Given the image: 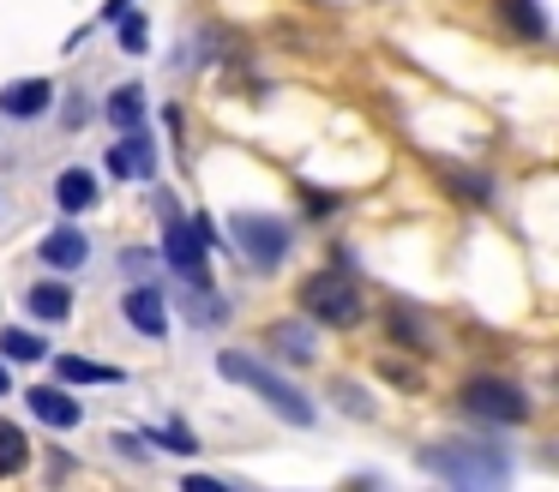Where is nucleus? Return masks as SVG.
<instances>
[{
    "label": "nucleus",
    "mask_w": 559,
    "mask_h": 492,
    "mask_svg": "<svg viewBox=\"0 0 559 492\" xmlns=\"http://www.w3.org/2000/svg\"><path fill=\"white\" fill-rule=\"evenodd\" d=\"M421 468L439 475L445 487H499L511 475V456L493 451V444H475V439H445V444H427L421 451Z\"/></svg>",
    "instance_id": "obj_1"
},
{
    "label": "nucleus",
    "mask_w": 559,
    "mask_h": 492,
    "mask_svg": "<svg viewBox=\"0 0 559 492\" xmlns=\"http://www.w3.org/2000/svg\"><path fill=\"white\" fill-rule=\"evenodd\" d=\"M217 372L235 384H247V391L259 396V403L271 408V415H283L289 427H313V403H307L301 391H295L289 379H277V372H265L253 355H217Z\"/></svg>",
    "instance_id": "obj_2"
},
{
    "label": "nucleus",
    "mask_w": 559,
    "mask_h": 492,
    "mask_svg": "<svg viewBox=\"0 0 559 492\" xmlns=\"http://www.w3.org/2000/svg\"><path fill=\"white\" fill-rule=\"evenodd\" d=\"M301 312L319 324H337V331H349V324H361L367 312V295L355 288L349 271H319L301 283Z\"/></svg>",
    "instance_id": "obj_3"
},
{
    "label": "nucleus",
    "mask_w": 559,
    "mask_h": 492,
    "mask_svg": "<svg viewBox=\"0 0 559 492\" xmlns=\"http://www.w3.org/2000/svg\"><path fill=\"white\" fill-rule=\"evenodd\" d=\"M157 204H163V259H169V271L181 276L187 288H211V264H205L199 228L175 211V199H157Z\"/></svg>",
    "instance_id": "obj_4"
},
{
    "label": "nucleus",
    "mask_w": 559,
    "mask_h": 492,
    "mask_svg": "<svg viewBox=\"0 0 559 492\" xmlns=\"http://www.w3.org/2000/svg\"><path fill=\"white\" fill-rule=\"evenodd\" d=\"M463 415L475 420H493V427H518V420H530V396H523V384L511 379H469L457 391Z\"/></svg>",
    "instance_id": "obj_5"
},
{
    "label": "nucleus",
    "mask_w": 559,
    "mask_h": 492,
    "mask_svg": "<svg viewBox=\"0 0 559 492\" xmlns=\"http://www.w3.org/2000/svg\"><path fill=\"white\" fill-rule=\"evenodd\" d=\"M229 235H235V247H241L247 259L259 264V271H277V264L289 259V228H283L277 216L235 211V216H229Z\"/></svg>",
    "instance_id": "obj_6"
},
{
    "label": "nucleus",
    "mask_w": 559,
    "mask_h": 492,
    "mask_svg": "<svg viewBox=\"0 0 559 492\" xmlns=\"http://www.w3.org/2000/svg\"><path fill=\"white\" fill-rule=\"evenodd\" d=\"M109 175H115V180H151V175H157V151H151V139H145L139 127L115 139V151H109Z\"/></svg>",
    "instance_id": "obj_7"
},
{
    "label": "nucleus",
    "mask_w": 559,
    "mask_h": 492,
    "mask_svg": "<svg viewBox=\"0 0 559 492\" xmlns=\"http://www.w3.org/2000/svg\"><path fill=\"white\" fill-rule=\"evenodd\" d=\"M31 415L55 432H73L79 420H85V408H79V396H67L61 384H37V391H31Z\"/></svg>",
    "instance_id": "obj_8"
},
{
    "label": "nucleus",
    "mask_w": 559,
    "mask_h": 492,
    "mask_svg": "<svg viewBox=\"0 0 559 492\" xmlns=\"http://www.w3.org/2000/svg\"><path fill=\"white\" fill-rule=\"evenodd\" d=\"M121 312H127V324H133V331H145V336H163V331H169V312H163V295H157L151 283L127 288V295H121Z\"/></svg>",
    "instance_id": "obj_9"
},
{
    "label": "nucleus",
    "mask_w": 559,
    "mask_h": 492,
    "mask_svg": "<svg viewBox=\"0 0 559 492\" xmlns=\"http://www.w3.org/2000/svg\"><path fill=\"white\" fill-rule=\"evenodd\" d=\"M43 264L49 271H85V259H91V240L79 235V228H55V235H43Z\"/></svg>",
    "instance_id": "obj_10"
},
{
    "label": "nucleus",
    "mask_w": 559,
    "mask_h": 492,
    "mask_svg": "<svg viewBox=\"0 0 559 492\" xmlns=\"http://www.w3.org/2000/svg\"><path fill=\"white\" fill-rule=\"evenodd\" d=\"M49 103H55V84L49 79H19V84H7V91H0V108H7L13 120H37Z\"/></svg>",
    "instance_id": "obj_11"
},
{
    "label": "nucleus",
    "mask_w": 559,
    "mask_h": 492,
    "mask_svg": "<svg viewBox=\"0 0 559 492\" xmlns=\"http://www.w3.org/2000/svg\"><path fill=\"white\" fill-rule=\"evenodd\" d=\"M55 204H61L67 216H85L91 204H97V175H85V168H67V175L55 180Z\"/></svg>",
    "instance_id": "obj_12"
},
{
    "label": "nucleus",
    "mask_w": 559,
    "mask_h": 492,
    "mask_svg": "<svg viewBox=\"0 0 559 492\" xmlns=\"http://www.w3.org/2000/svg\"><path fill=\"white\" fill-rule=\"evenodd\" d=\"M265 348L301 367V360H313V331H307V324H271V331H265Z\"/></svg>",
    "instance_id": "obj_13"
},
{
    "label": "nucleus",
    "mask_w": 559,
    "mask_h": 492,
    "mask_svg": "<svg viewBox=\"0 0 559 492\" xmlns=\"http://www.w3.org/2000/svg\"><path fill=\"white\" fill-rule=\"evenodd\" d=\"M25 307L37 312V319H49V324H61L67 312H73V295H67L61 283H37V288H25Z\"/></svg>",
    "instance_id": "obj_14"
},
{
    "label": "nucleus",
    "mask_w": 559,
    "mask_h": 492,
    "mask_svg": "<svg viewBox=\"0 0 559 492\" xmlns=\"http://www.w3.org/2000/svg\"><path fill=\"white\" fill-rule=\"evenodd\" d=\"M499 19H506L518 36H530V43H542V36H547V19H542L535 0H499Z\"/></svg>",
    "instance_id": "obj_15"
},
{
    "label": "nucleus",
    "mask_w": 559,
    "mask_h": 492,
    "mask_svg": "<svg viewBox=\"0 0 559 492\" xmlns=\"http://www.w3.org/2000/svg\"><path fill=\"white\" fill-rule=\"evenodd\" d=\"M61 379L67 384H121L127 372L121 367H97V360H79V355H61Z\"/></svg>",
    "instance_id": "obj_16"
},
{
    "label": "nucleus",
    "mask_w": 559,
    "mask_h": 492,
    "mask_svg": "<svg viewBox=\"0 0 559 492\" xmlns=\"http://www.w3.org/2000/svg\"><path fill=\"white\" fill-rule=\"evenodd\" d=\"M25 463H31V439H25V427L0 420V475H19Z\"/></svg>",
    "instance_id": "obj_17"
},
{
    "label": "nucleus",
    "mask_w": 559,
    "mask_h": 492,
    "mask_svg": "<svg viewBox=\"0 0 559 492\" xmlns=\"http://www.w3.org/2000/svg\"><path fill=\"white\" fill-rule=\"evenodd\" d=\"M109 120L121 132H133L139 120H145V91H139V84H121V91L109 96Z\"/></svg>",
    "instance_id": "obj_18"
},
{
    "label": "nucleus",
    "mask_w": 559,
    "mask_h": 492,
    "mask_svg": "<svg viewBox=\"0 0 559 492\" xmlns=\"http://www.w3.org/2000/svg\"><path fill=\"white\" fill-rule=\"evenodd\" d=\"M0 355H7V360H43V355H49V343H43L37 331H0Z\"/></svg>",
    "instance_id": "obj_19"
},
{
    "label": "nucleus",
    "mask_w": 559,
    "mask_h": 492,
    "mask_svg": "<svg viewBox=\"0 0 559 492\" xmlns=\"http://www.w3.org/2000/svg\"><path fill=\"white\" fill-rule=\"evenodd\" d=\"M151 439H157L163 451H181V456H193V451H199V439L181 427V420H169V427H163V432H151Z\"/></svg>",
    "instance_id": "obj_20"
},
{
    "label": "nucleus",
    "mask_w": 559,
    "mask_h": 492,
    "mask_svg": "<svg viewBox=\"0 0 559 492\" xmlns=\"http://www.w3.org/2000/svg\"><path fill=\"white\" fill-rule=\"evenodd\" d=\"M301 199H307V216H331V211H337V192H319V187H301Z\"/></svg>",
    "instance_id": "obj_21"
},
{
    "label": "nucleus",
    "mask_w": 559,
    "mask_h": 492,
    "mask_svg": "<svg viewBox=\"0 0 559 492\" xmlns=\"http://www.w3.org/2000/svg\"><path fill=\"white\" fill-rule=\"evenodd\" d=\"M337 396H343V408H349V415H373V403H367L355 384H337Z\"/></svg>",
    "instance_id": "obj_22"
},
{
    "label": "nucleus",
    "mask_w": 559,
    "mask_h": 492,
    "mask_svg": "<svg viewBox=\"0 0 559 492\" xmlns=\"http://www.w3.org/2000/svg\"><path fill=\"white\" fill-rule=\"evenodd\" d=\"M0 396H7V367H0Z\"/></svg>",
    "instance_id": "obj_23"
}]
</instances>
